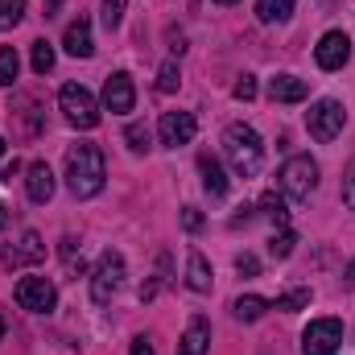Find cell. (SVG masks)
Instances as JSON below:
<instances>
[{
    "instance_id": "obj_28",
    "label": "cell",
    "mask_w": 355,
    "mask_h": 355,
    "mask_svg": "<svg viewBox=\"0 0 355 355\" xmlns=\"http://www.w3.org/2000/svg\"><path fill=\"white\" fill-rule=\"evenodd\" d=\"M21 17H25V0H0V25L4 29L21 25Z\"/></svg>"
},
{
    "instance_id": "obj_9",
    "label": "cell",
    "mask_w": 355,
    "mask_h": 355,
    "mask_svg": "<svg viewBox=\"0 0 355 355\" xmlns=\"http://www.w3.org/2000/svg\"><path fill=\"white\" fill-rule=\"evenodd\" d=\"M58 302V289L50 277H21L17 281V306L21 310H33V314H50Z\"/></svg>"
},
{
    "instance_id": "obj_35",
    "label": "cell",
    "mask_w": 355,
    "mask_h": 355,
    "mask_svg": "<svg viewBox=\"0 0 355 355\" xmlns=\"http://www.w3.org/2000/svg\"><path fill=\"white\" fill-rule=\"evenodd\" d=\"M132 355H157L153 352V339H149V335H137V339H132Z\"/></svg>"
},
{
    "instance_id": "obj_4",
    "label": "cell",
    "mask_w": 355,
    "mask_h": 355,
    "mask_svg": "<svg viewBox=\"0 0 355 355\" xmlns=\"http://www.w3.org/2000/svg\"><path fill=\"white\" fill-rule=\"evenodd\" d=\"M58 107H62L67 124H75V128H95L99 124V103L83 83H67L58 91Z\"/></svg>"
},
{
    "instance_id": "obj_14",
    "label": "cell",
    "mask_w": 355,
    "mask_h": 355,
    "mask_svg": "<svg viewBox=\"0 0 355 355\" xmlns=\"http://www.w3.org/2000/svg\"><path fill=\"white\" fill-rule=\"evenodd\" d=\"M306 95H310V83L297 79V75H277V79H268V99H272V103H302Z\"/></svg>"
},
{
    "instance_id": "obj_17",
    "label": "cell",
    "mask_w": 355,
    "mask_h": 355,
    "mask_svg": "<svg viewBox=\"0 0 355 355\" xmlns=\"http://www.w3.org/2000/svg\"><path fill=\"white\" fill-rule=\"evenodd\" d=\"M62 46H67V54H71V58H91V54H95V42H91L87 17H79V21H71V25H67V37H62Z\"/></svg>"
},
{
    "instance_id": "obj_26",
    "label": "cell",
    "mask_w": 355,
    "mask_h": 355,
    "mask_svg": "<svg viewBox=\"0 0 355 355\" xmlns=\"http://www.w3.org/2000/svg\"><path fill=\"white\" fill-rule=\"evenodd\" d=\"M33 71H37V75H50V71H54V46H50L46 37L33 42Z\"/></svg>"
},
{
    "instance_id": "obj_24",
    "label": "cell",
    "mask_w": 355,
    "mask_h": 355,
    "mask_svg": "<svg viewBox=\"0 0 355 355\" xmlns=\"http://www.w3.org/2000/svg\"><path fill=\"white\" fill-rule=\"evenodd\" d=\"M293 244H297V236H293L289 227H277L272 240H268V252H272L277 261H285V257H293Z\"/></svg>"
},
{
    "instance_id": "obj_3",
    "label": "cell",
    "mask_w": 355,
    "mask_h": 355,
    "mask_svg": "<svg viewBox=\"0 0 355 355\" xmlns=\"http://www.w3.org/2000/svg\"><path fill=\"white\" fill-rule=\"evenodd\" d=\"M281 194L285 198H293V202H306L314 190H318V162L310 157V153H297V157H289L285 166H281Z\"/></svg>"
},
{
    "instance_id": "obj_25",
    "label": "cell",
    "mask_w": 355,
    "mask_h": 355,
    "mask_svg": "<svg viewBox=\"0 0 355 355\" xmlns=\"http://www.w3.org/2000/svg\"><path fill=\"white\" fill-rule=\"evenodd\" d=\"M17 71H21V58H17L12 46H4L0 50V87H12L17 83Z\"/></svg>"
},
{
    "instance_id": "obj_21",
    "label": "cell",
    "mask_w": 355,
    "mask_h": 355,
    "mask_svg": "<svg viewBox=\"0 0 355 355\" xmlns=\"http://www.w3.org/2000/svg\"><path fill=\"white\" fill-rule=\"evenodd\" d=\"M257 12H261L265 25H281V21H289L293 0H257Z\"/></svg>"
},
{
    "instance_id": "obj_12",
    "label": "cell",
    "mask_w": 355,
    "mask_h": 355,
    "mask_svg": "<svg viewBox=\"0 0 355 355\" xmlns=\"http://www.w3.org/2000/svg\"><path fill=\"white\" fill-rule=\"evenodd\" d=\"M132 103H137L132 75H124V71L107 75V83H103V107H107V112H116V116H124V112H132Z\"/></svg>"
},
{
    "instance_id": "obj_32",
    "label": "cell",
    "mask_w": 355,
    "mask_h": 355,
    "mask_svg": "<svg viewBox=\"0 0 355 355\" xmlns=\"http://www.w3.org/2000/svg\"><path fill=\"white\" fill-rule=\"evenodd\" d=\"M232 95H236V99H244V103H248V99H257V79H252V75H240V83L232 87Z\"/></svg>"
},
{
    "instance_id": "obj_36",
    "label": "cell",
    "mask_w": 355,
    "mask_h": 355,
    "mask_svg": "<svg viewBox=\"0 0 355 355\" xmlns=\"http://www.w3.org/2000/svg\"><path fill=\"white\" fill-rule=\"evenodd\" d=\"M62 0H46V17H54V8H58Z\"/></svg>"
},
{
    "instance_id": "obj_27",
    "label": "cell",
    "mask_w": 355,
    "mask_h": 355,
    "mask_svg": "<svg viewBox=\"0 0 355 355\" xmlns=\"http://www.w3.org/2000/svg\"><path fill=\"white\" fill-rule=\"evenodd\" d=\"M178 83H182L178 62H162V71H157V91H162V95H170V91H178Z\"/></svg>"
},
{
    "instance_id": "obj_34",
    "label": "cell",
    "mask_w": 355,
    "mask_h": 355,
    "mask_svg": "<svg viewBox=\"0 0 355 355\" xmlns=\"http://www.w3.org/2000/svg\"><path fill=\"white\" fill-rule=\"evenodd\" d=\"M182 223H186V232H198V227H202V215H198V207H182Z\"/></svg>"
},
{
    "instance_id": "obj_18",
    "label": "cell",
    "mask_w": 355,
    "mask_h": 355,
    "mask_svg": "<svg viewBox=\"0 0 355 355\" xmlns=\"http://www.w3.org/2000/svg\"><path fill=\"white\" fill-rule=\"evenodd\" d=\"M198 174H202V186H207V194H215V198H223V194H227V174H223L219 157L202 153V157H198Z\"/></svg>"
},
{
    "instance_id": "obj_39",
    "label": "cell",
    "mask_w": 355,
    "mask_h": 355,
    "mask_svg": "<svg viewBox=\"0 0 355 355\" xmlns=\"http://www.w3.org/2000/svg\"><path fill=\"white\" fill-rule=\"evenodd\" d=\"M215 4H236V0H215Z\"/></svg>"
},
{
    "instance_id": "obj_29",
    "label": "cell",
    "mask_w": 355,
    "mask_h": 355,
    "mask_svg": "<svg viewBox=\"0 0 355 355\" xmlns=\"http://www.w3.org/2000/svg\"><path fill=\"white\" fill-rule=\"evenodd\" d=\"M124 141H128V149H132V153H145V149H149V128H145V124H128Z\"/></svg>"
},
{
    "instance_id": "obj_11",
    "label": "cell",
    "mask_w": 355,
    "mask_h": 355,
    "mask_svg": "<svg viewBox=\"0 0 355 355\" xmlns=\"http://www.w3.org/2000/svg\"><path fill=\"white\" fill-rule=\"evenodd\" d=\"M194 132H198V120H194L190 112H166V116H162V124H157V137H162V145H166V149L190 145V141H194Z\"/></svg>"
},
{
    "instance_id": "obj_38",
    "label": "cell",
    "mask_w": 355,
    "mask_h": 355,
    "mask_svg": "<svg viewBox=\"0 0 355 355\" xmlns=\"http://www.w3.org/2000/svg\"><path fill=\"white\" fill-rule=\"evenodd\" d=\"M4 219H8V215H4V202H0V227H4Z\"/></svg>"
},
{
    "instance_id": "obj_13",
    "label": "cell",
    "mask_w": 355,
    "mask_h": 355,
    "mask_svg": "<svg viewBox=\"0 0 355 355\" xmlns=\"http://www.w3.org/2000/svg\"><path fill=\"white\" fill-rule=\"evenodd\" d=\"M207 347H211V322L202 314H194L186 322V335L178 343V355H207Z\"/></svg>"
},
{
    "instance_id": "obj_20",
    "label": "cell",
    "mask_w": 355,
    "mask_h": 355,
    "mask_svg": "<svg viewBox=\"0 0 355 355\" xmlns=\"http://www.w3.org/2000/svg\"><path fill=\"white\" fill-rule=\"evenodd\" d=\"M232 310H236V318H240V322H257V318H265L268 302H265V297H257V293H244V297H236V302H232Z\"/></svg>"
},
{
    "instance_id": "obj_41",
    "label": "cell",
    "mask_w": 355,
    "mask_h": 355,
    "mask_svg": "<svg viewBox=\"0 0 355 355\" xmlns=\"http://www.w3.org/2000/svg\"><path fill=\"white\" fill-rule=\"evenodd\" d=\"M0 339H4V318H0Z\"/></svg>"
},
{
    "instance_id": "obj_15",
    "label": "cell",
    "mask_w": 355,
    "mask_h": 355,
    "mask_svg": "<svg viewBox=\"0 0 355 355\" xmlns=\"http://www.w3.org/2000/svg\"><path fill=\"white\" fill-rule=\"evenodd\" d=\"M25 194H29L33 202H50V198H54V174H50L46 162H33V166L25 170Z\"/></svg>"
},
{
    "instance_id": "obj_37",
    "label": "cell",
    "mask_w": 355,
    "mask_h": 355,
    "mask_svg": "<svg viewBox=\"0 0 355 355\" xmlns=\"http://www.w3.org/2000/svg\"><path fill=\"white\" fill-rule=\"evenodd\" d=\"M347 285H355V265H352V268H347Z\"/></svg>"
},
{
    "instance_id": "obj_2",
    "label": "cell",
    "mask_w": 355,
    "mask_h": 355,
    "mask_svg": "<svg viewBox=\"0 0 355 355\" xmlns=\"http://www.w3.org/2000/svg\"><path fill=\"white\" fill-rule=\"evenodd\" d=\"M223 153L232 162L236 178H257L265 170V145L252 124H227L223 128Z\"/></svg>"
},
{
    "instance_id": "obj_23",
    "label": "cell",
    "mask_w": 355,
    "mask_h": 355,
    "mask_svg": "<svg viewBox=\"0 0 355 355\" xmlns=\"http://www.w3.org/2000/svg\"><path fill=\"white\" fill-rule=\"evenodd\" d=\"M310 297H314L310 289H289V293H281V297H277V302H268V306H272V310L293 314V310H306V306H310Z\"/></svg>"
},
{
    "instance_id": "obj_33",
    "label": "cell",
    "mask_w": 355,
    "mask_h": 355,
    "mask_svg": "<svg viewBox=\"0 0 355 355\" xmlns=\"http://www.w3.org/2000/svg\"><path fill=\"white\" fill-rule=\"evenodd\" d=\"M236 268H240L244 277H257V272H261V261H257V257H248V252H240V257H236Z\"/></svg>"
},
{
    "instance_id": "obj_16",
    "label": "cell",
    "mask_w": 355,
    "mask_h": 355,
    "mask_svg": "<svg viewBox=\"0 0 355 355\" xmlns=\"http://www.w3.org/2000/svg\"><path fill=\"white\" fill-rule=\"evenodd\" d=\"M46 257V244H42V236L37 232H25V240L17 244V248H4V265H37Z\"/></svg>"
},
{
    "instance_id": "obj_30",
    "label": "cell",
    "mask_w": 355,
    "mask_h": 355,
    "mask_svg": "<svg viewBox=\"0 0 355 355\" xmlns=\"http://www.w3.org/2000/svg\"><path fill=\"white\" fill-rule=\"evenodd\" d=\"M120 21H124V0H103V25L120 29Z\"/></svg>"
},
{
    "instance_id": "obj_31",
    "label": "cell",
    "mask_w": 355,
    "mask_h": 355,
    "mask_svg": "<svg viewBox=\"0 0 355 355\" xmlns=\"http://www.w3.org/2000/svg\"><path fill=\"white\" fill-rule=\"evenodd\" d=\"M343 207L355 211V157H352V166H347V174H343Z\"/></svg>"
},
{
    "instance_id": "obj_40",
    "label": "cell",
    "mask_w": 355,
    "mask_h": 355,
    "mask_svg": "<svg viewBox=\"0 0 355 355\" xmlns=\"http://www.w3.org/2000/svg\"><path fill=\"white\" fill-rule=\"evenodd\" d=\"M0 157H4V137H0Z\"/></svg>"
},
{
    "instance_id": "obj_5",
    "label": "cell",
    "mask_w": 355,
    "mask_h": 355,
    "mask_svg": "<svg viewBox=\"0 0 355 355\" xmlns=\"http://www.w3.org/2000/svg\"><path fill=\"white\" fill-rule=\"evenodd\" d=\"M8 124H12V137L17 141H33L46 128V112L37 107V99L29 91H17L12 103H8Z\"/></svg>"
},
{
    "instance_id": "obj_6",
    "label": "cell",
    "mask_w": 355,
    "mask_h": 355,
    "mask_svg": "<svg viewBox=\"0 0 355 355\" xmlns=\"http://www.w3.org/2000/svg\"><path fill=\"white\" fill-rule=\"evenodd\" d=\"M343 124H347V107L339 103V99H318L310 112H306V128H310V137L314 141H335L339 132H343Z\"/></svg>"
},
{
    "instance_id": "obj_22",
    "label": "cell",
    "mask_w": 355,
    "mask_h": 355,
    "mask_svg": "<svg viewBox=\"0 0 355 355\" xmlns=\"http://www.w3.org/2000/svg\"><path fill=\"white\" fill-rule=\"evenodd\" d=\"M261 211H265L268 219L277 223V227H285L289 223V207H285V194H277V190H268L265 198H261Z\"/></svg>"
},
{
    "instance_id": "obj_19",
    "label": "cell",
    "mask_w": 355,
    "mask_h": 355,
    "mask_svg": "<svg viewBox=\"0 0 355 355\" xmlns=\"http://www.w3.org/2000/svg\"><path fill=\"white\" fill-rule=\"evenodd\" d=\"M186 285L194 293H211V265H207L202 252H190V261H186Z\"/></svg>"
},
{
    "instance_id": "obj_7",
    "label": "cell",
    "mask_w": 355,
    "mask_h": 355,
    "mask_svg": "<svg viewBox=\"0 0 355 355\" xmlns=\"http://www.w3.org/2000/svg\"><path fill=\"white\" fill-rule=\"evenodd\" d=\"M120 285H124V257L107 248V252L99 257L95 272H91V297H95V306H107V302L120 293Z\"/></svg>"
},
{
    "instance_id": "obj_10",
    "label": "cell",
    "mask_w": 355,
    "mask_h": 355,
    "mask_svg": "<svg viewBox=\"0 0 355 355\" xmlns=\"http://www.w3.org/2000/svg\"><path fill=\"white\" fill-rule=\"evenodd\" d=\"M347 58H352V37H347L343 29H331V33L318 37V46H314V62H318L322 71H343Z\"/></svg>"
},
{
    "instance_id": "obj_8",
    "label": "cell",
    "mask_w": 355,
    "mask_h": 355,
    "mask_svg": "<svg viewBox=\"0 0 355 355\" xmlns=\"http://www.w3.org/2000/svg\"><path fill=\"white\" fill-rule=\"evenodd\" d=\"M343 343V322L339 318H314L302 331V355H335Z\"/></svg>"
},
{
    "instance_id": "obj_1",
    "label": "cell",
    "mask_w": 355,
    "mask_h": 355,
    "mask_svg": "<svg viewBox=\"0 0 355 355\" xmlns=\"http://www.w3.org/2000/svg\"><path fill=\"white\" fill-rule=\"evenodd\" d=\"M103 178H107V166H103L99 145L79 141V145L67 149V190L75 198H95L103 190Z\"/></svg>"
}]
</instances>
